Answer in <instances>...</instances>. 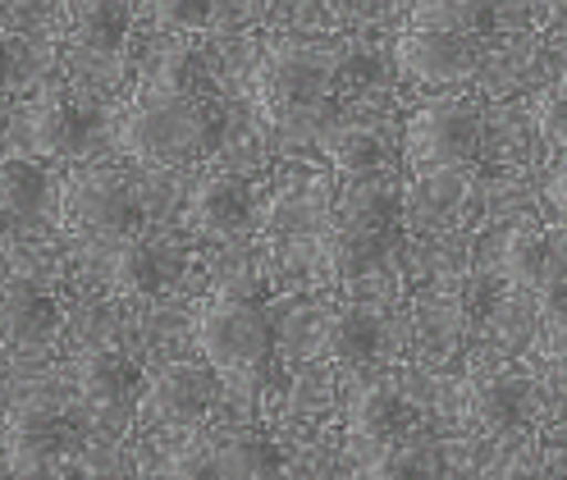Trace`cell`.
Wrapping results in <instances>:
<instances>
[{
  "mask_svg": "<svg viewBox=\"0 0 567 480\" xmlns=\"http://www.w3.org/2000/svg\"><path fill=\"white\" fill-rule=\"evenodd\" d=\"M444 462L435 444H421L412 435L394 439V444H380V453L367 471V480H440Z\"/></svg>",
  "mask_w": 567,
  "mask_h": 480,
  "instance_id": "cell-22",
  "label": "cell"
},
{
  "mask_svg": "<svg viewBox=\"0 0 567 480\" xmlns=\"http://www.w3.org/2000/svg\"><path fill=\"white\" fill-rule=\"evenodd\" d=\"M339 220L348 225H362V229H375V233H394L399 229V216H403V201H399V188H389L380 179H352L348 192L339 197Z\"/></svg>",
  "mask_w": 567,
  "mask_h": 480,
  "instance_id": "cell-20",
  "label": "cell"
},
{
  "mask_svg": "<svg viewBox=\"0 0 567 480\" xmlns=\"http://www.w3.org/2000/svg\"><path fill=\"white\" fill-rule=\"evenodd\" d=\"M412 28H440L485 46L494 38V6L489 0H416Z\"/></svg>",
  "mask_w": 567,
  "mask_h": 480,
  "instance_id": "cell-19",
  "label": "cell"
},
{
  "mask_svg": "<svg viewBox=\"0 0 567 480\" xmlns=\"http://www.w3.org/2000/svg\"><path fill=\"white\" fill-rule=\"evenodd\" d=\"M216 375L210 362H169L142 389V411L161 426H193L216 403Z\"/></svg>",
  "mask_w": 567,
  "mask_h": 480,
  "instance_id": "cell-7",
  "label": "cell"
},
{
  "mask_svg": "<svg viewBox=\"0 0 567 480\" xmlns=\"http://www.w3.org/2000/svg\"><path fill=\"white\" fill-rule=\"evenodd\" d=\"M216 458H220V480H275L279 476V449L275 439L266 435H229L216 444Z\"/></svg>",
  "mask_w": 567,
  "mask_h": 480,
  "instance_id": "cell-21",
  "label": "cell"
},
{
  "mask_svg": "<svg viewBox=\"0 0 567 480\" xmlns=\"http://www.w3.org/2000/svg\"><path fill=\"white\" fill-rule=\"evenodd\" d=\"M55 330H60L55 293L38 280L14 274V280L6 284V338H10V348H38V343H47Z\"/></svg>",
  "mask_w": 567,
  "mask_h": 480,
  "instance_id": "cell-15",
  "label": "cell"
},
{
  "mask_svg": "<svg viewBox=\"0 0 567 480\" xmlns=\"http://www.w3.org/2000/svg\"><path fill=\"white\" fill-rule=\"evenodd\" d=\"M416 426V407L408 403L403 389L394 385H362L358 394H352L348 403V430L358 435V439H371V444H394L403 435H412Z\"/></svg>",
  "mask_w": 567,
  "mask_h": 480,
  "instance_id": "cell-12",
  "label": "cell"
},
{
  "mask_svg": "<svg viewBox=\"0 0 567 480\" xmlns=\"http://www.w3.org/2000/svg\"><path fill=\"white\" fill-rule=\"evenodd\" d=\"M169 480H220L216 444H184L169 453Z\"/></svg>",
  "mask_w": 567,
  "mask_h": 480,
  "instance_id": "cell-29",
  "label": "cell"
},
{
  "mask_svg": "<svg viewBox=\"0 0 567 480\" xmlns=\"http://www.w3.org/2000/svg\"><path fill=\"white\" fill-rule=\"evenodd\" d=\"M549 248H554V233H545V229H517V233H508V243H504V274H508V284L536 293L540 280H545V270H549Z\"/></svg>",
  "mask_w": 567,
  "mask_h": 480,
  "instance_id": "cell-23",
  "label": "cell"
},
{
  "mask_svg": "<svg viewBox=\"0 0 567 480\" xmlns=\"http://www.w3.org/2000/svg\"><path fill=\"white\" fill-rule=\"evenodd\" d=\"M545 362H549L554 385L567 389V316L549 321V334H545Z\"/></svg>",
  "mask_w": 567,
  "mask_h": 480,
  "instance_id": "cell-31",
  "label": "cell"
},
{
  "mask_svg": "<svg viewBox=\"0 0 567 480\" xmlns=\"http://www.w3.org/2000/svg\"><path fill=\"white\" fill-rule=\"evenodd\" d=\"M399 64L416 83H463L481 64V42L440 28H408L399 38Z\"/></svg>",
  "mask_w": 567,
  "mask_h": 480,
  "instance_id": "cell-8",
  "label": "cell"
},
{
  "mask_svg": "<svg viewBox=\"0 0 567 480\" xmlns=\"http://www.w3.org/2000/svg\"><path fill=\"white\" fill-rule=\"evenodd\" d=\"M380 343H384V330L367 306H334V312L321 321V353L343 362V366L371 362L380 353Z\"/></svg>",
  "mask_w": 567,
  "mask_h": 480,
  "instance_id": "cell-17",
  "label": "cell"
},
{
  "mask_svg": "<svg viewBox=\"0 0 567 480\" xmlns=\"http://www.w3.org/2000/svg\"><path fill=\"white\" fill-rule=\"evenodd\" d=\"M330 160L348 179H375L380 165H384V143L371 128H343L330 137Z\"/></svg>",
  "mask_w": 567,
  "mask_h": 480,
  "instance_id": "cell-25",
  "label": "cell"
},
{
  "mask_svg": "<svg viewBox=\"0 0 567 480\" xmlns=\"http://www.w3.org/2000/svg\"><path fill=\"white\" fill-rule=\"evenodd\" d=\"M47 192H51V179L32 156H10L6 160V184H0V197H6L10 220H32L47 206Z\"/></svg>",
  "mask_w": 567,
  "mask_h": 480,
  "instance_id": "cell-24",
  "label": "cell"
},
{
  "mask_svg": "<svg viewBox=\"0 0 567 480\" xmlns=\"http://www.w3.org/2000/svg\"><path fill=\"white\" fill-rule=\"evenodd\" d=\"M485 119L476 111V101L463 96H444L421 106L408 124V156L421 169H457L481 152Z\"/></svg>",
  "mask_w": 567,
  "mask_h": 480,
  "instance_id": "cell-5",
  "label": "cell"
},
{
  "mask_svg": "<svg viewBox=\"0 0 567 480\" xmlns=\"http://www.w3.org/2000/svg\"><path fill=\"white\" fill-rule=\"evenodd\" d=\"M202 357L220 375H257L275 362V321L247 293H220L197 321Z\"/></svg>",
  "mask_w": 567,
  "mask_h": 480,
  "instance_id": "cell-3",
  "label": "cell"
},
{
  "mask_svg": "<svg viewBox=\"0 0 567 480\" xmlns=\"http://www.w3.org/2000/svg\"><path fill=\"white\" fill-rule=\"evenodd\" d=\"M133 10L128 0H64V32L79 51L111 55L128 38Z\"/></svg>",
  "mask_w": 567,
  "mask_h": 480,
  "instance_id": "cell-16",
  "label": "cell"
},
{
  "mask_svg": "<svg viewBox=\"0 0 567 480\" xmlns=\"http://www.w3.org/2000/svg\"><path fill=\"white\" fill-rule=\"evenodd\" d=\"M389 243H394V233H375V229L348 225L334 216V225L321 233V270L339 284H352L384 261Z\"/></svg>",
  "mask_w": 567,
  "mask_h": 480,
  "instance_id": "cell-13",
  "label": "cell"
},
{
  "mask_svg": "<svg viewBox=\"0 0 567 480\" xmlns=\"http://www.w3.org/2000/svg\"><path fill=\"white\" fill-rule=\"evenodd\" d=\"M111 284L120 298H161L165 284H169V261L156 243H142V238H128V243L115 252L111 261Z\"/></svg>",
  "mask_w": 567,
  "mask_h": 480,
  "instance_id": "cell-18",
  "label": "cell"
},
{
  "mask_svg": "<svg viewBox=\"0 0 567 480\" xmlns=\"http://www.w3.org/2000/svg\"><path fill=\"white\" fill-rule=\"evenodd\" d=\"M60 216L83 238H128L142 225V197L115 169H83L64 184Z\"/></svg>",
  "mask_w": 567,
  "mask_h": 480,
  "instance_id": "cell-4",
  "label": "cell"
},
{
  "mask_svg": "<svg viewBox=\"0 0 567 480\" xmlns=\"http://www.w3.org/2000/svg\"><path fill=\"white\" fill-rule=\"evenodd\" d=\"M79 439V426L64 417L51 403H23L10 411V430H6V458L14 476H38L55 467Z\"/></svg>",
  "mask_w": 567,
  "mask_h": 480,
  "instance_id": "cell-6",
  "label": "cell"
},
{
  "mask_svg": "<svg viewBox=\"0 0 567 480\" xmlns=\"http://www.w3.org/2000/svg\"><path fill=\"white\" fill-rule=\"evenodd\" d=\"M147 10L169 32H193V28H206L216 19L220 0H147Z\"/></svg>",
  "mask_w": 567,
  "mask_h": 480,
  "instance_id": "cell-27",
  "label": "cell"
},
{
  "mask_svg": "<svg viewBox=\"0 0 567 480\" xmlns=\"http://www.w3.org/2000/svg\"><path fill=\"white\" fill-rule=\"evenodd\" d=\"M536 128L549 137L554 147H567V79L554 83V87L536 101Z\"/></svg>",
  "mask_w": 567,
  "mask_h": 480,
  "instance_id": "cell-30",
  "label": "cell"
},
{
  "mask_svg": "<svg viewBox=\"0 0 567 480\" xmlns=\"http://www.w3.org/2000/svg\"><path fill=\"white\" fill-rule=\"evenodd\" d=\"M156 83H165L174 92H206V64L193 46H174L156 69Z\"/></svg>",
  "mask_w": 567,
  "mask_h": 480,
  "instance_id": "cell-28",
  "label": "cell"
},
{
  "mask_svg": "<svg viewBox=\"0 0 567 480\" xmlns=\"http://www.w3.org/2000/svg\"><path fill=\"white\" fill-rule=\"evenodd\" d=\"M540 298V312L545 321H558L567 316V229H554V248H549V270L536 289Z\"/></svg>",
  "mask_w": 567,
  "mask_h": 480,
  "instance_id": "cell-26",
  "label": "cell"
},
{
  "mask_svg": "<svg viewBox=\"0 0 567 480\" xmlns=\"http://www.w3.org/2000/svg\"><path fill=\"white\" fill-rule=\"evenodd\" d=\"M463 411L467 421L485 435H513L530 417V385L517 371H485L472 375L463 389Z\"/></svg>",
  "mask_w": 567,
  "mask_h": 480,
  "instance_id": "cell-10",
  "label": "cell"
},
{
  "mask_svg": "<svg viewBox=\"0 0 567 480\" xmlns=\"http://www.w3.org/2000/svg\"><path fill=\"white\" fill-rule=\"evenodd\" d=\"M339 79V55H326L316 46H275L257 69V96L275 124H311L321 119Z\"/></svg>",
  "mask_w": 567,
  "mask_h": 480,
  "instance_id": "cell-2",
  "label": "cell"
},
{
  "mask_svg": "<svg viewBox=\"0 0 567 480\" xmlns=\"http://www.w3.org/2000/svg\"><path fill=\"white\" fill-rule=\"evenodd\" d=\"M28 6H32V10H38V6H42V0H10V10H28Z\"/></svg>",
  "mask_w": 567,
  "mask_h": 480,
  "instance_id": "cell-33",
  "label": "cell"
},
{
  "mask_svg": "<svg viewBox=\"0 0 567 480\" xmlns=\"http://www.w3.org/2000/svg\"><path fill=\"white\" fill-rule=\"evenodd\" d=\"M96 115L74 92H47L28 111V143L38 156H83L92 152Z\"/></svg>",
  "mask_w": 567,
  "mask_h": 480,
  "instance_id": "cell-9",
  "label": "cell"
},
{
  "mask_svg": "<svg viewBox=\"0 0 567 480\" xmlns=\"http://www.w3.org/2000/svg\"><path fill=\"white\" fill-rule=\"evenodd\" d=\"M549 206H554V216L567 225V160L554 169V179H549Z\"/></svg>",
  "mask_w": 567,
  "mask_h": 480,
  "instance_id": "cell-32",
  "label": "cell"
},
{
  "mask_svg": "<svg viewBox=\"0 0 567 480\" xmlns=\"http://www.w3.org/2000/svg\"><path fill=\"white\" fill-rule=\"evenodd\" d=\"M517 480H536V476H517Z\"/></svg>",
  "mask_w": 567,
  "mask_h": 480,
  "instance_id": "cell-34",
  "label": "cell"
},
{
  "mask_svg": "<svg viewBox=\"0 0 567 480\" xmlns=\"http://www.w3.org/2000/svg\"><path fill=\"white\" fill-rule=\"evenodd\" d=\"M142 389V366L115 348V343H96V348H87L79 357V394L101 407V411H111V407H124L133 403Z\"/></svg>",
  "mask_w": 567,
  "mask_h": 480,
  "instance_id": "cell-11",
  "label": "cell"
},
{
  "mask_svg": "<svg viewBox=\"0 0 567 480\" xmlns=\"http://www.w3.org/2000/svg\"><path fill=\"white\" fill-rule=\"evenodd\" d=\"M220 106L210 101V92H174L165 83H147L137 92L133 111L124 119V147L161 169L188 165L206 156L220 143Z\"/></svg>",
  "mask_w": 567,
  "mask_h": 480,
  "instance_id": "cell-1",
  "label": "cell"
},
{
  "mask_svg": "<svg viewBox=\"0 0 567 480\" xmlns=\"http://www.w3.org/2000/svg\"><path fill=\"white\" fill-rule=\"evenodd\" d=\"M193 225L210 238H238L252 229V192L238 175H210L193 188Z\"/></svg>",
  "mask_w": 567,
  "mask_h": 480,
  "instance_id": "cell-14",
  "label": "cell"
}]
</instances>
